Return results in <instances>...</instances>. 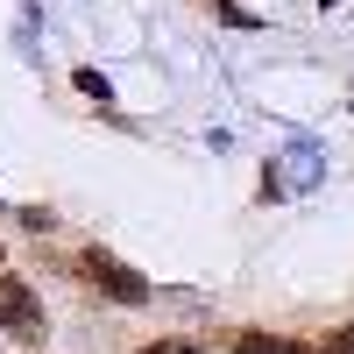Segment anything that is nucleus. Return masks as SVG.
I'll list each match as a JSON object with an SVG mask.
<instances>
[{
	"label": "nucleus",
	"mask_w": 354,
	"mask_h": 354,
	"mask_svg": "<svg viewBox=\"0 0 354 354\" xmlns=\"http://www.w3.org/2000/svg\"><path fill=\"white\" fill-rule=\"evenodd\" d=\"M0 333H15V340H43V333H50L43 298H36L28 277H15V270H0Z\"/></svg>",
	"instance_id": "1"
},
{
	"label": "nucleus",
	"mask_w": 354,
	"mask_h": 354,
	"mask_svg": "<svg viewBox=\"0 0 354 354\" xmlns=\"http://www.w3.org/2000/svg\"><path fill=\"white\" fill-rule=\"evenodd\" d=\"M78 270H85V283H100L106 298H121V305H149V283H142L121 255H106V248H85L78 255Z\"/></svg>",
	"instance_id": "2"
},
{
	"label": "nucleus",
	"mask_w": 354,
	"mask_h": 354,
	"mask_svg": "<svg viewBox=\"0 0 354 354\" xmlns=\"http://www.w3.org/2000/svg\"><path fill=\"white\" fill-rule=\"evenodd\" d=\"M227 354H290V340L262 333V326H241V333H234V347H227Z\"/></svg>",
	"instance_id": "3"
},
{
	"label": "nucleus",
	"mask_w": 354,
	"mask_h": 354,
	"mask_svg": "<svg viewBox=\"0 0 354 354\" xmlns=\"http://www.w3.org/2000/svg\"><path fill=\"white\" fill-rule=\"evenodd\" d=\"M312 354H354V326H333V333H326V340H319Z\"/></svg>",
	"instance_id": "4"
},
{
	"label": "nucleus",
	"mask_w": 354,
	"mask_h": 354,
	"mask_svg": "<svg viewBox=\"0 0 354 354\" xmlns=\"http://www.w3.org/2000/svg\"><path fill=\"white\" fill-rule=\"evenodd\" d=\"M142 354H205V347H198V340H149Z\"/></svg>",
	"instance_id": "5"
}]
</instances>
